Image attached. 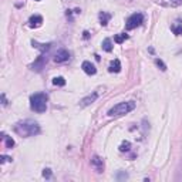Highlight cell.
I'll use <instances>...</instances> for the list:
<instances>
[{"instance_id":"obj_1","label":"cell","mask_w":182,"mask_h":182,"mask_svg":"<svg viewBox=\"0 0 182 182\" xmlns=\"http://www.w3.org/2000/svg\"><path fill=\"white\" fill-rule=\"evenodd\" d=\"M14 131L21 137H33V135L40 134V125L36 121L31 120H26V121L17 122L14 125Z\"/></svg>"},{"instance_id":"obj_2","label":"cell","mask_w":182,"mask_h":182,"mask_svg":"<svg viewBox=\"0 0 182 182\" xmlns=\"http://www.w3.org/2000/svg\"><path fill=\"white\" fill-rule=\"evenodd\" d=\"M30 107L36 112H44L47 110V95L44 93H37L30 97Z\"/></svg>"},{"instance_id":"obj_3","label":"cell","mask_w":182,"mask_h":182,"mask_svg":"<svg viewBox=\"0 0 182 182\" xmlns=\"http://www.w3.org/2000/svg\"><path fill=\"white\" fill-rule=\"evenodd\" d=\"M135 108V102L134 101H124L120 102V104L114 105V107L108 111V117H121V115H125L131 112Z\"/></svg>"},{"instance_id":"obj_4","label":"cell","mask_w":182,"mask_h":182,"mask_svg":"<svg viewBox=\"0 0 182 182\" xmlns=\"http://www.w3.org/2000/svg\"><path fill=\"white\" fill-rule=\"evenodd\" d=\"M142 21H144V16L141 13H134L127 19V24L125 27L128 29V30H132V29H137L138 26H141Z\"/></svg>"},{"instance_id":"obj_5","label":"cell","mask_w":182,"mask_h":182,"mask_svg":"<svg viewBox=\"0 0 182 182\" xmlns=\"http://www.w3.org/2000/svg\"><path fill=\"white\" fill-rule=\"evenodd\" d=\"M68 58H70V53H68L67 50H58L57 53H56V56H54V61L56 63H64V61H67Z\"/></svg>"},{"instance_id":"obj_6","label":"cell","mask_w":182,"mask_h":182,"mask_svg":"<svg viewBox=\"0 0 182 182\" xmlns=\"http://www.w3.org/2000/svg\"><path fill=\"white\" fill-rule=\"evenodd\" d=\"M81 68L84 70L85 74L88 75H94L95 73H97V68H95V66L91 63V61H83V64H81Z\"/></svg>"},{"instance_id":"obj_7","label":"cell","mask_w":182,"mask_h":182,"mask_svg":"<svg viewBox=\"0 0 182 182\" xmlns=\"http://www.w3.org/2000/svg\"><path fill=\"white\" fill-rule=\"evenodd\" d=\"M98 98V93L97 91H94L93 94H90V95H87V97H84L83 100H81V107H88V105H91L93 102H95V100Z\"/></svg>"},{"instance_id":"obj_8","label":"cell","mask_w":182,"mask_h":182,"mask_svg":"<svg viewBox=\"0 0 182 182\" xmlns=\"http://www.w3.org/2000/svg\"><path fill=\"white\" fill-rule=\"evenodd\" d=\"M46 61H47V58L44 57V54H41L40 57L37 58V61H36V63H33V64H31V70L40 71L41 68L44 67V64H46Z\"/></svg>"},{"instance_id":"obj_9","label":"cell","mask_w":182,"mask_h":182,"mask_svg":"<svg viewBox=\"0 0 182 182\" xmlns=\"http://www.w3.org/2000/svg\"><path fill=\"white\" fill-rule=\"evenodd\" d=\"M91 165L97 169V172H102V169H104V162L100 157H93L91 158Z\"/></svg>"},{"instance_id":"obj_10","label":"cell","mask_w":182,"mask_h":182,"mask_svg":"<svg viewBox=\"0 0 182 182\" xmlns=\"http://www.w3.org/2000/svg\"><path fill=\"white\" fill-rule=\"evenodd\" d=\"M41 23H43V17L39 16V14H34L29 19V26L30 27H40Z\"/></svg>"},{"instance_id":"obj_11","label":"cell","mask_w":182,"mask_h":182,"mask_svg":"<svg viewBox=\"0 0 182 182\" xmlns=\"http://www.w3.org/2000/svg\"><path fill=\"white\" fill-rule=\"evenodd\" d=\"M108 71H110V73H120V71H121V63H120L118 58L111 61V64L108 67Z\"/></svg>"},{"instance_id":"obj_12","label":"cell","mask_w":182,"mask_h":182,"mask_svg":"<svg viewBox=\"0 0 182 182\" xmlns=\"http://www.w3.org/2000/svg\"><path fill=\"white\" fill-rule=\"evenodd\" d=\"M31 44H33L36 48H40L43 53L48 51V50H50V47H51V44H50V43H48V44H40V43H37V41H31Z\"/></svg>"},{"instance_id":"obj_13","label":"cell","mask_w":182,"mask_h":182,"mask_svg":"<svg viewBox=\"0 0 182 182\" xmlns=\"http://www.w3.org/2000/svg\"><path fill=\"white\" fill-rule=\"evenodd\" d=\"M110 19H111V14L105 13V11H101V13H100V23H101V26H107Z\"/></svg>"},{"instance_id":"obj_14","label":"cell","mask_w":182,"mask_h":182,"mask_svg":"<svg viewBox=\"0 0 182 182\" xmlns=\"http://www.w3.org/2000/svg\"><path fill=\"white\" fill-rule=\"evenodd\" d=\"M102 50H105L107 53L112 51V41H111V39H105V40L102 41Z\"/></svg>"},{"instance_id":"obj_15","label":"cell","mask_w":182,"mask_h":182,"mask_svg":"<svg viewBox=\"0 0 182 182\" xmlns=\"http://www.w3.org/2000/svg\"><path fill=\"white\" fill-rule=\"evenodd\" d=\"M127 39H128V36H127L125 33H120V34H117V36L114 37V41L115 43H118V44H121V43H124Z\"/></svg>"},{"instance_id":"obj_16","label":"cell","mask_w":182,"mask_h":182,"mask_svg":"<svg viewBox=\"0 0 182 182\" xmlns=\"http://www.w3.org/2000/svg\"><path fill=\"white\" fill-rule=\"evenodd\" d=\"M171 30L174 31V34L181 36V34H182V24H174V26L171 27Z\"/></svg>"},{"instance_id":"obj_17","label":"cell","mask_w":182,"mask_h":182,"mask_svg":"<svg viewBox=\"0 0 182 182\" xmlns=\"http://www.w3.org/2000/svg\"><path fill=\"white\" fill-rule=\"evenodd\" d=\"M53 84L63 87V85H66V80L63 77H56V78H53Z\"/></svg>"},{"instance_id":"obj_18","label":"cell","mask_w":182,"mask_h":182,"mask_svg":"<svg viewBox=\"0 0 182 182\" xmlns=\"http://www.w3.org/2000/svg\"><path fill=\"white\" fill-rule=\"evenodd\" d=\"M130 147H131V144H130L128 141H124L121 145H120V151L121 152H125V151H130Z\"/></svg>"},{"instance_id":"obj_19","label":"cell","mask_w":182,"mask_h":182,"mask_svg":"<svg viewBox=\"0 0 182 182\" xmlns=\"http://www.w3.org/2000/svg\"><path fill=\"white\" fill-rule=\"evenodd\" d=\"M4 142H6L7 148H13L14 147V139L10 138V137H4Z\"/></svg>"},{"instance_id":"obj_20","label":"cell","mask_w":182,"mask_h":182,"mask_svg":"<svg viewBox=\"0 0 182 182\" xmlns=\"http://www.w3.org/2000/svg\"><path fill=\"white\" fill-rule=\"evenodd\" d=\"M155 64L158 66V67L161 68L162 71H165V70H166V66L164 64V61H162V60H159V58H155Z\"/></svg>"},{"instance_id":"obj_21","label":"cell","mask_w":182,"mask_h":182,"mask_svg":"<svg viewBox=\"0 0 182 182\" xmlns=\"http://www.w3.org/2000/svg\"><path fill=\"white\" fill-rule=\"evenodd\" d=\"M127 178H128V174H125V172H118L117 174L118 181H122V179H127Z\"/></svg>"},{"instance_id":"obj_22","label":"cell","mask_w":182,"mask_h":182,"mask_svg":"<svg viewBox=\"0 0 182 182\" xmlns=\"http://www.w3.org/2000/svg\"><path fill=\"white\" fill-rule=\"evenodd\" d=\"M43 176H44V178H50V176H51V169H48V168H46V169H44V171H43Z\"/></svg>"},{"instance_id":"obj_23","label":"cell","mask_w":182,"mask_h":182,"mask_svg":"<svg viewBox=\"0 0 182 182\" xmlns=\"http://www.w3.org/2000/svg\"><path fill=\"white\" fill-rule=\"evenodd\" d=\"M7 161H11V158H10V157L2 155V164H4V162H7Z\"/></svg>"},{"instance_id":"obj_24","label":"cell","mask_w":182,"mask_h":182,"mask_svg":"<svg viewBox=\"0 0 182 182\" xmlns=\"http://www.w3.org/2000/svg\"><path fill=\"white\" fill-rule=\"evenodd\" d=\"M2 101H3V105H7V100H6V95L2 94Z\"/></svg>"},{"instance_id":"obj_25","label":"cell","mask_w":182,"mask_h":182,"mask_svg":"<svg viewBox=\"0 0 182 182\" xmlns=\"http://www.w3.org/2000/svg\"><path fill=\"white\" fill-rule=\"evenodd\" d=\"M90 37V33H88V31H84V39H88Z\"/></svg>"},{"instance_id":"obj_26","label":"cell","mask_w":182,"mask_h":182,"mask_svg":"<svg viewBox=\"0 0 182 182\" xmlns=\"http://www.w3.org/2000/svg\"><path fill=\"white\" fill-rule=\"evenodd\" d=\"M36 2H41V0H36Z\"/></svg>"}]
</instances>
